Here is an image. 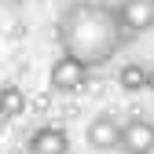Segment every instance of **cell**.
Instances as JSON below:
<instances>
[{
    "label": "cell",
    "instance_id": "1",
    "mask_svg": "<svg viewBox=\"0 0 154 154\" xmlns=\"http://www.w3.org/2000/svg\"><path fill=\"white\" fill-rule=\"evenodd\" d=\"M55 37H59V51L81 59L88 70L106 66L128 41L121 29L118 8L103 4V0H73V4H66L59 22H55Z\"/></svg>",
    "mask_w": 154,
    "mask_h": 154
},
{
    "label": "cell",
    "instance_id": "2",
    "mask_svg": "<svg viewBox=\"0 0 154 154\" xmlns=\"http://www.w3.org/2000/svg\"><path fill=\"white\" fill-rule=\"evenodd\" d=\"M88 73H92V70H88L81 59H73V55H59V59L51 63L48 85H51V92L70 95V92H81V88L88 85Z\"/></svg>",
    "mask_w": 154,
    "mask_h": 154
},
{
    "label": "cell",
    "instance_id": "3",
    "mask_svg": "<svg viewBox=\"0 0 154 154\" xmlns=\"http://www.w3.org/2000/svg\"><path fill=\"white\" fill-rule=\"evenodd\" d=\"M121 132H125V121L118 118L114 110H99L95 118L88 121V128H85V136H88V147H95V150H114V147H121Z\"/></svg>",
    "mask_w": 154,
    "mask_h": 154
},
{
    "label": "cell",
    "instance_id": "4",
    "mask_svg": "<svg viewBox=\"0 0 154 154\" xmlns=\"http://www.w3.org/2000/svg\"><path fill=\"white\" fill-rule=\"evenodd\" d=\"M118 18H121L125 37L132 41V37L154 29V0H121L118 4Z\"/></svg>",
    "mask_w": 154,
    "mask_h": 154
},
{
    "label": "cell",
    "instance_id": "5",
    "mask_svg": "<svg viewBox=\"0 0 154 154\" xmlns=\"http://www.w3.org/2000/svg\"><path fill=\"white\" fill-rule=\"evenodd\" d=\"M121 150L125 154H150L154 150V121L136 114V118L125 121V132H121Z\"/></svg>",
    "mask_w": 154,
    "mask_h": 154
},
{
    "label": "cell",
    "instance_id": "6",
    "mask_svg": "<svg viewBox=\"0 0 154 154\" xmlns=\"http://www.w3.org/2000/svg\"><path fill=\"white\" fill-rule=\"evenodd\" d=\"M26 150L29 154H70V136H66V128L44 125L26 140Z\"/></svg>",
    "mask_w": 154,
    "mask_h": 154
},
{
    "label": "cell",
    "instance_id": "7",
    "mask_svg": "<svg viewBox=\"0 0 154 154\" xmlns=\"http://www.w3.org/2000/svg\"><path fill=\"white\" fill-rule=\"evenodd\" d=\"M22 110H26V92L18 88L15 81L0 85V121H8V118H18Z\"/></svg>",
    "mask_w": 154,
    "mask_h": 154
},
{
    "label": "cell",
    "instance_id": "8",
    "mask_svg": "<svg viewBox=\"0 0 154 154\" xmlns=\"http://www.w3.org/2000/svg\"><path fill=\"white\" fill-rule=\"evenodd\" d=\"M147 77H150V70H147L143 63H125V66L118 70V88L128 92V95H136V92L147 88Z\"/></svg>",
    "mask_w": 154,
    "mask_h": 154
},
{
    "label": "cell",
    "instance_id": "9",
    "mask_svg": "<svg viewBox=\"0 0 154 154\" xmlns=\"http://www.w3.org/2000/svg\"><path fill=\"white\" fill-rule=\"evenodd\" d=\"M147 88H150V92H154V70H150V77H147Z\"/></svg>",
    "mask_w": 154,
    "mask_h": 154
},
{
    "label": "cell",
    "instance_id": "10",
    "mask_svg": "<svg viewBox=\"0 0 154 154\" xmlns=\"http://www.w3.org/2000/svg\"><path fill=\"white\" fill-rule=\"evenodd\" d=\"M70 154H73V150H70Z\"/></svg>",
    "mask_w": 154,
    "mask_h": 154
}]
</instances>
